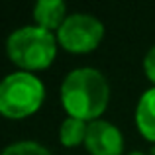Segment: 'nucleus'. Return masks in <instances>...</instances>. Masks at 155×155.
<instances>
[{
  "mask_svg": "<svg viewBox=\"0 0 155 155\" xmlns=\"http://www.w3.org/2000/svg\"><path fill=\"white\" fill-rule=\"evenodd\" d=\"M110 102L108 79L94 67L73 69L61 84V104L69 116L84 122L98 120Z\"/></svg>",
  "mask_w": 155,
  "mask_h": 155,
  "instance_id": "nucleus-1",
  "label": "nucleus"
},
{
  "mask_svg": "<svg viewBox=\"0 0 155 155\" xmlns=\"http://www.w3.org/2000/svg\"><path fill=\"white\" fill-rule=\"evenodd\" d=\"M57 35L39 26H22L6 39V53L22 71H39L53 63L57 55Z\"/></svg>",
  "mask_w": 155,
  "mask_h": 155,
  "instance_id": "nucleus-2",
  "label": "nucleus"
},
{
  "mask_svg": "<svg viewBox=\"0 0 155 155\" xmlns=\"http://www.w3.org/2000/svg\"><path fill=\"white\" fill-rule=\"evenodd\" d=\"M45 98L41 79L28 71H14L0 81V114L12 120L31 116Z\"/></svg>",
  "mask_w": 155,
  "mask_h": 155,
  "instance_id": "nucleus-3",
  "label": "nucleus"
},
{
  "mask_svg": "<svg viewBox=\"0 0 155 155\" xmlns=\"http://www.w3.org/2000/svg\"><path fill=\"white\" fill-rule=\"evenodd\" d=\"M104 38V26L96 16L75 12L69 14L57 30V41L71 53L94 51Z\"/></svg>",
  "mask_w": 155,
  "mask_h": 155,
  "instance_id": "nucleus-4",
  "label": "nucleus"
},
{
  "mask_svg": "<svg viewBox=\"0 0 155 155\" xmlns=\"http://www.w3.org/2000/svg\"><path fill=\"white\" fill-rule=\"evenodd\" d=\"M84 145L91 155H122L124 153V136L118 126L98 118V120L88 122Z\"/></svg>",
  "mask_w": 155,
  "mask_h": 155,
  "instance_id": "nucleus-5",
  "label": "nucleus"
},
{
  "mask_svg": "<svg viewBox=\"0 0 155 155\" xmlns=\"http://www.w3.org/2000/svg\"><path fill=\"white\" fill-rule=\"evenodd\" d=\"M34 20L35 26L47 31H57L67 20V6L63 0H39L34 6Z\"/></svg>",
  "mask_w": 155,
  "mask_h": 155,
  "instance_id": "nucleus-6",
  "label": "nucleus"
},
{
  "mask_svg": "<svg viewBox=\"0 0 155 155\" xmlns=\"http://www.w3.org/2000/svg\"><path fill=\"white\" fill-rule=\"evenodd\" d=\"M136 124L145 140L155 141V87L147 88L137 100Z\"/></svg>",
  "mask_w": 155,
  "mask_h": 155,
  "instance_id": "nucleus-7",
  "label": "nucleus"
},
{
  "mask_svg": "<svg viewBox=\"0 0 155 155\" xmlns=\"http://www.w3.org/2000/svg\"><path fill=\"white\" fill-rule=\"evenodd\" d=\"M87 128L88 122L79 120V118H65L59 126V141L65 147H77V145L84 143V137H87Z\"/></svg>",
  "mask_w": 155,
  "mask_h": 155,
  "instance_id": "nucleus-8",
  "label": "nucleus"
},
{
  "mask_svg": "<svg viewBox=\"0 0 155 155\" xmlns=\"http://www.w3.org/2000/svg\"><path fill=\"white\" fill-rule=\"evenodd\" d=\"M0 155H53V153L38 141L24 140V141H16V143L6 145Z\"/></svg>",
  "mask_w": 155,
  "mask_h": 155,
  "instance_id": "nucleus-9",
  "label": "nucleus"
},
{
  "mask_svg": "<svg viewBox=\"0 0 155 155\" xmlns=\"http://www.w3.org/2000/svg\"><path fill=\"white\" fill-rule=\"evenodd\" d=\"M143 71L155 87V45L149 47L147 53H145V57H143Z\"/></svg>",
  "mask_w": 155,
  "mask_h": 155,
  "instance_id": "nucleus-10",
  "label": "nucleus"
},
{
  "mask_svg": "<svg viewBox=\"0 0 155 155\" xmlns=\"http://www.w3.org/2000/svg\"><path fill=\"white\" fill-rule=\"evenodd\" d=\"M128 155H147V153H143V151H130Z\"/></svg>",
  "mask_w": 155,
  "mask_h": 155,
  "instance_id": "nucleus-11",
  "label": "nucleus"
},
{
  "mask_svg": "<svg viewBox=\"0 0 155 155\" xmlns=\"http://www.w3.org/2000/svg\"><path fill=\"white\" fill-rule=\"evenodd\" d=\"M151 155H155V145H153V149H151Z\"/></svg>",
  "mask_w": 155,
  "mask_h": 155,
  "instance_id": "nucleus-12",
  "label": "nucleus"
}]
</instances>
